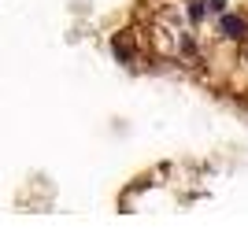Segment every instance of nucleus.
I'll use <instances>...</instances> for the list:
<instances>
[{
  "label": "nucleus",
  "mask_w": 248,
  "mask_h": 244,
  "mask_svg": "<svg viewBox=\"0 0 248 244\" xmlns=\"http://www.w3.org/2000/svg\"><path fill=\"white\" fill-rule=\"evenodd\" d=\"M207 8L211 11H226V0H207Z\"/></svg>",
  "instance_id": "nucleus-3"
},
{
  "label": "nucleus",
  "mask_w": 248,
  "mask_h": 244,
  "mask_svg": "<svg viewBox=\"0 0 248 244\" xmlns=\"http://www.w3.org/2000/svg\"><path fill=\"white\" fill-rule=\"evenodd\" d=\"M218 30L226 33V37H245V33H248V22L241 19V15H222Z\"/></svg>",
  "instance_id": "nucleus-1"
},
{
  "label": "nucleus",
  "mask_w": 248,
  "mask_h": 244,
  "mask_svg": "<svg viewBox=\"0 0 248 244\" xmlns=\"http://www.w3.org/2000/svg\"><path fill=\"white\" fill-rule=\"evenodd\" d=\"M189 15H193V22L204 19V0H189Z\"/></svg>",
  "instance_id": "nucleus-2"
}]
</instances>
